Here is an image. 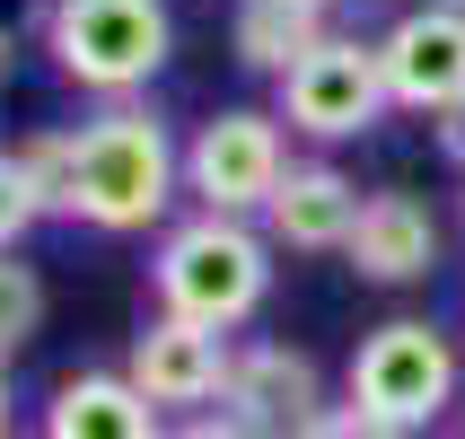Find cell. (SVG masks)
Listing matches in <instances>:
<instances>
[{
	"instance_id": "6da1fadb",
	"label": "cell",
	"mask_w": 465,
	"mask_h": 439,
	"mask_svg": "<svg viewBox=\"0 0 465 439\" xmlns=\"http://www.w3.org/2000/svg\"><path fill=\"white\" fill-rule=\"evenodd\" d=\"M184 194V141L167 132L150 97L97 105L88 124H71V194H62V220L97 237H141L158 229Z\"/></svg>"
},
{
	"instance_id": "7a4b0ae2",
	"label": "cell",
	"mask_w": 465,
	"mask_h": 439,
	"mask_svg": "<svg viewBox=\"0 0 465 439\" xmlns=\"http://www.w3.org/2000/svg\"><path fill=\"white\" fill-rule=\"evenodd\" d=\"M272 237L255 220H220V211H184L158 229L150 255V299L184 325H211V334H237L255 325V308L272 299Z\"/></svg>"
},
{
	"instance_id": "3957f363",
	"label": "cell",
	"mask_w": 465,
	"mask_h": 439,
	"mask_svg": "<svg viewBox=\"0 0 465 439\" xmlns=\"http://www.w3.org/2000/svg\"><path fill=\"white\" fill-rule=\"evenodd\" d=\"M45 53L62 88L124 105L167 71L176 18H167V0H45Z\"/></svg>"
},
{
	"instance_id": "277c9868",
	"label": "cell",
	"mask_w": 465,
	"mask_h": 439,
	"mask_svg": "<svg viewBox=\"0 0 465 439\" xmlns=\"http://www.w3.org/2000/svg\"><path fill=\"white\" fill-rule=\"evenodd\" d=\"M465 395V352L448 343V325L430 316H387L369 325L351 369H342V404H361L369 422H387L395 439L430 431L440 414H457Z\"/></svg>"
},
{
	"instance_id": "5b68a950",
	"label": "cell",
	"mask_w": 465,
	"mask_h": 439,
	"mask_svg": "<svg viewBox=\"0 0 465 439\" xmlns=\"http://www.w3.org/2000/svg\"><path fill=\"white\" fill-rule=\"evenodd\" d=\"M387 62H378V35H361V26H334L325 45L308 53V62H290L282 79H272V115H282L299 141H361V132L387 124Z\"/></svg>"
},
{
	"instance_id": "8992f818",
	"label": "cell",
	"mask_w": 465,
	"mask_h": 439,
	"mask_svg": "<svg viewBox=\"0 0 465 439\" xmlns=\"http://www.w3.org/2000/svg\"><path fill=\"white\" fill-rule=\"evenodd\" d=\"M290 176V124L272 105H220L184 141V203L220 220H263V203Z\"/></svg>"
},
{
	"instance_id": "52a82bcc",
	"label": "cell",
	"mask_w": 465,
	"mask_h": 439,
	"mask_svg": "<svg viewBox=\"0 0 465 439\" xmlns=\"http://www.w3.org/2000/svg\"><path fill=\"white\" fill-rule=\"evenodd\" d=\"M220 422H237L246 439H299L325 414V378L299 343H237L229 378H220Z\"/></svg>"
},
{
	"instance_id": "ba28073f",
	"label": "cell",
	"mask_w": 465,
	"mask_h": 439,
	"mask_svg": "<svg viewBox=\"0 0 465 439\" xmlns=\"http://www.w3.org/2000/svg\"><path fill=\"white\" fill-rule=\"evenodd\" d=\"M229 352H237V334H211V325H184V316L150 308L132 352H124V378L150 395L158 414H211L220 378H229Z\"/></svg>"
},
{
	"instance_id": "9c48e42d",
	"label": "cell",
	"mask_w": 465,
	"mask_h": 439,
	"mask_svg": "<svg viewBox=\"0 0 465 439\" xmlns=\"http://www.w3.org/2000/svg\"><path fill=\"white\" fill-rule=\"evenodd\" d=\"M378 62H387V97L404 115H457L465 105V9H430L413 0L404 18L378 35Z\"/></svg>"
},
{
	"instance_id": "30bf717a",
	"label": "cell",
	"mask_w": 465,
	"mask_h": 439,
	"mask_svg": "<svg viewBox=\"0 0 465 439\" xmlns=\"http://www.w3.org/2000/svg\"><path fill=\"white\" fill-rule=\"evenodd\" d=\"M361 203H369V194L342 176L334 158H290L282 194L263 203L255 229L272 237V246H290V255H342L351 229H361Z\"/></svg>"
},
{
	"instance_id": "8fae6325",
	"label": "cell",
	"mask_w": 465,
	"mask_h": 439,
	"mask_svg": "<svg viewBox=\"0 0 465 439\" xmlns=\"http://www.w3.org/2000/svg\"><path fill=\"white\" fill-rule=\"evenodd\" d=\"M351 273L378 290H404V282H430V264H440V220H430V203L421 194H404V185H378L361 203V229H351Z\"/></svg>"
},
{
	"instance_id": "7c38bea8",
	"label": "cell",
	"mask_w": 465,
	"mask_h": 439,
	"mask_svg": "<svg viewBox=\"0 0 465 439\" xmlns=\"http://www.w3.org/2000/svg\"><path fill=\"white\" fill-rule=\"evenodd\" d=\"M35 439H167V414L124 369H71V378H53Z\"/></svg>"
},
{
	"instance_id": "4fadbf2b",
	"label": "cell",
	"mask_w": 465,
	"mask_h": 439,
	"mask_svg": "<svg viewBox=\"0 0 465 439\" xmlns=\"http://www.w3.org/2000/svg\"><path fill=\"white\" fill-rule=\"evenodd\" d=\"M325 35H334V18L316 0H237L229 9V53H237V71H255V79H282Z\"/></svg>"
},
{
	"instance_id": "5bb4252c",
	"label": "cell",
	"mask_w": 465,
	"mask_h": 439,
	"mask_svg": "<svg viewBox=\"0 0 465 439\" xmlns=\"http://www.w3.org/2000/svg\"><path fill=\"white\" fill-rule=\"evenodd\" d=\"M9 158H18L26 194H35V211L45 220H62V194H71V124L62 132H18L9 141Z\"/></svg>"
},
{
	"instance_id": "9a60e30c",
	"label": "cell",
	"mask_w": 465,
	"mask_h": 439,
	"mask_svg": "<svg viewBox=\"0 0 465 439\" xmlns=\"http://www.w3.org/2000/svg\"><path fill=\"white\" fill-rule=\"evenodd\" d=\"M45 325V273L26 255H0V361H18Z\"/></svg>"
},
{
	"instance_id": "2e32d148",
	"label": "cell",
	"mask_w": 465,
	"mask_h": 439,
	"mask_svg": "<svg viewBox=\"0 0 465 439\" xmlns=\"http://www.w3.org/2000/svg\"><path fill=\"white\" fill-rule=\"evenodd\" d=\"M35 220H45V211H35V194H26V176H18V158H9V141H0V255H18Z\"/></svg>"
},
{
	"instance_id": "e0dca14e",
	"label": "cell",
	"mask_w": 465,
	"mask_h": 439,
	"mask_svg": "<svg viewBox=\"0 0 465 439\" xmlns=\"http://www.w3.org/2000/svg\"><path fill=\"white\" fill-rule=\"evenodd\" d=\"M299 439H395V431H387V422H369L361 404H325V414H316Z\"/></svg>"
},
{
	"instance_id": "ac0fdd59",
	"label": "cell",
	"mask_w": 465,
	"mask_h": 439,
	"mask_svg": "<svg viewBox=\"0 0 465 439\" xmlns=\"http://www.w3.org/2000/svg\"><path fill=\"white\" fill-rule=\"evenodd\" d=\"M167 439H246V431L220 422V414H184V422H167Z\"/></svg>"
},
{
	"instance_id": "d6986e66",
	"label": "cell",
	"mask_w": 465,
	"mask_h": 439,
	"mask_svg": "<svg viewBox=\"0 0 465 439\" xmlns=\"http://www.w3.org/2000/svg\"><path fill=\"white\" fill-rule=\"evenodd\" d=\"M440 150L465 167V105H457V115H440Z\"/></svg>"
},
{
	"instance_id": "ffe728a7",
	"label": "cell",
	"mask_w": 465,
	"mask_h": 439,
	"mask_svg": "<svg viewBox=\"0 0 465 439\" xmlns=\"http://www.w3.org/2000/svg\"><path fill=\"white\" fill-rule=\"evenodd\" d=\"M9 79H18V26L0 18V88H9Z\"/></svg>"
},
{
	"instance_id": "44dd1931",
	"label": "cell",
	"mask_w": 465,
	"mask_h": 439,
	"mask_svg": "<svg viewBox=\"0 0 465 439\" xmlns=\"http://www.w3.org/2000/svg\"><path fill=\"white\" fill-rule=\"evenodd\" d=\"M316 9H325V18L342 26V18H361V9H378V0H316Z\"/></svg>"
},
{
	"instance_id": "7402d4cb",
	"label": "cell",
	"mask_w": 465,
	"mask_h": 439,
	"mask_svg": "<svg viewBox=\"0 0 465 439\" xmlns=\"http://www.w3.org/2000/svg\"><path fill=\"white\" fill-rule=\"evenodd\" d=\"M0 439H18L9 431V361H0Z\"/></svg>"
},
{
	"instance_id": "603a6c76",
	"label": "cell",
	"mask_w": 465,
	"mask_h": 439,
	"mask_svg": "<svg viewBox=\"0 0 465 439\" xmlns=\"http://www.w3.org/2000/svg\"><path fill=\"white\" fill-rule=\"evenodd\" d=\"M430 9H465V0H430Z\"/></svg>"
},
{
	"instance_id": "cb8c5ba5",
	"label": "cell",
	"mask_w": 465,
	"mask_h": 439,
	"mask_svg": "<svg viewBox=\"0 0 465 439\" xmlns=\"http://www.w3.org/2000/svg\"><path fill=\"white\" fill-rule=\"evenodd\" d=\"M457 439H465V431H457Z\"/></svg>"
}]
</instances>
